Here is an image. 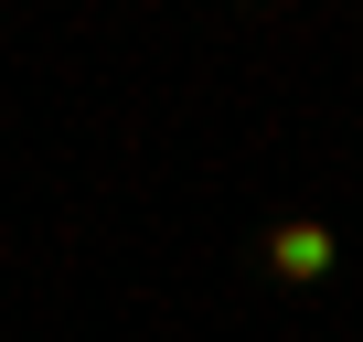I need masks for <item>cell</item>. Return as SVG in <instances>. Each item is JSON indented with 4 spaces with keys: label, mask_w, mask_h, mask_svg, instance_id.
<instances>
[{
    "label": "cell",
    "mask_w": 363,
    "mask_h": 342,
    "mask_svg": "<svg viewBox=\"0 0 363 342\" xmlns=\"http://www.w3.org/2000/svg\"><path fill=\"white\" fill-rule=\"evenodd\" d=\"M331 225L320 214H289V225H267V278H289V289H310V278H331Z\"/></svg>",
    "instance_id": "cell-1"
}]
</instances>
